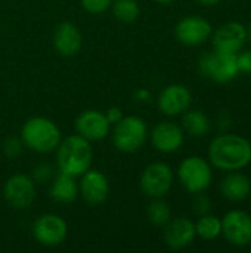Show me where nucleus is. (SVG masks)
Listing matches in <instances>:
<instances>
[{"mask_svg": "<svg viewBox=\"0 0 251 253\" xmlns=\"http://www.w3.org/2000/svg\"><path fill=\"white\" fill-rule=\"evenodd\" d=\"M209 160L220 170H241L251 163V142L237 133L219 135L210 142Z\"/></svg>", "mask_w": 251, "mask_h": 253, "instance_id": "nucleus-1", "label": "nucleus"}, {"mask_svg": "<svg viewBox=\"0 0 251 253\" xmlns=\"http://www.w3.org/2000/svg\"><path fill=\"white\" fill-rule=\"evenodd\" d=\"M56 151L58 170L74 178L81 176L92 166L93 150L87 139L77 135H70L61 139Z\"/></svg>", "mask_w": 251, "mask_h": 253, "instance_id": "nucleus-2", "label": "nucleus"}, {"mask_svg": "<svg viewBox=\"0 0 251 253\" xmlns=\"http://www.w3.org/2000/svg\"><path fill=\"white\" fill-rule=\"evenodd\" d=\"M19 136L28 150L40 154L55 151L62 139L58 125L53 120L41 116L28 119L22 125Z\"/></svg>", "mask_w": 251, "mask_h": 253, "instance_id": "nucleus-3", "label": "nucleus"}, {"mask_svg": "<svg viewBox=\"0 0 251 253\" xmlns=\"http://www.w3.org/2000/svg\"><path fill=\"white\" fill-rule=\"evenodd\" d=\"M148 138L146 122L139 116H126L114 125L112 144L126 154L139 151Z\"/></svg>", "mask_w": 251, "mask_h": 253, "instance_id": "nucleus-4", "label": "nucleus"}, {"mask_svg": "<svg viewBox=\"0 0 251 253\" xmlns=\"http://www.w3.org/2000/svg\"><path fill=\"white\" fill-rule=\"evenodd\" d=\"M198 71L203 77H207L216 83H229L240 74L237 55L220 53L216 50L206 52L198 59Z\"/></svg>", "mask_w": 251, "mask_h": 253, "instance_id": "nucleus-5", "label": "nucleus"}, {"mask_svg": "<svg viewBox=\"0 0 251 253\" xmlns=\"http://www.w3.org/2000/svg\"><path fill=\"white\" fill-rule=\"evenodd\" d=\"M178 178L182 187L188 193L191 194L204 193L212 185V181H213L212 165L200 156L186 157L179 165Z\"/></svg>", "mask_w": 251, "mask_h": 253, "instance_id": "nucleus-6", "label": "nucleus"}, {"mask_svg": "<svg viewBox=\"0 0 251 253\" xmlns=\"http://www.w3.org/2000/svg\"><path fill=\"white\" fill-rule=\"evenodd\" d=\"M173 179V170L167 163L154 162L143 169L139 179V187L146 197L161 199L170 191Z\"/></svg>", "mask_w": 251, "mask_h": 253, "instance_id": "nucleus-7", "label": "nucleus"}, {"mask_svg": "<svg viewBox=\"0 0 251 253\" xmlns=\"http://www.w3.org/2000/svg\"><path fill=\"white\" fill-rule=\"evenodd\" d=\"M31 233L38 245L44 248H56L67 239L68 225L59 215L44 213L33 222Z\"/></svg>", "mask_w": 251, "mask_h": 253, "instance_id": "nucleus-8", "label": "nucleus"}, {"mask_svg": "<svg viewBox=\"0 0 251 253\" xmlns=\"http://www.w3.org/2000/svg\"><path fill=\"white\" fill-rule=\"evenodd\" d=\"M3 197L13 209L24 211L30 208L36 199V182L30 175L16 173L6 179L3 185Z\"/></svg>", "mask_w": 251, "mask_h": 253, "instance_id": "nucleus-9", "label": "nucleus"}, {"mask_svg": "<svg viewBox=\"0 0 251 253\" xmlns=\"http://www.w3.org/2000/svg\"><path fill=\"white\" fill-rule=\"evenodd\" d=\"M222 236L235 248H246L251 243V215L244 211H229L222 219Z\"/></svg>", "mask_w": 251, "mask_h": 253, "instance_id": "nucleus-10", "label": "nucleus"}, {"mask_svg": "<svg viewBox=\"0 0 251 253\" xmlns=\"http://www.w3.org/2000/svg\"><path fill=\"white\" fill-rule=\"evenodd\" d=\"M213 33L212 24L198 15L182 18L175 27V37L185 46H200L209 40Z\"/></svg>", "mask_w": 251, "mask_h": 253, "instance_id": "nucleus-11", "label": "nucleus"}, {"mask_svg": "<svg viewBox=\"0 0 251 253\" xmlns=\"http://www.w3.org/2000/svg\"><path fill=\"white\" fill-rule=\"evenodd\" d=\"M213 50L220 53H238L247 40V28L238 21H229L212 33Z\"/></svg>", "mask_w": 251, "mask_h": 253, "instance_id": "nucleus-12", "label": "nucleus"}, {"mask_svg": "<svg viewBox=\"0 0 251 253\" xmlns=\"http://www.w3.org/2000/svg\"><path fill=\"white\" fill-rule=\"evenodd\" d=\"M109 181L107 175L98 169H89L81 175L78 182V194L90 206H99L109 197Z\"/></svg>", "mask_w": 251, "mask_h": 253, "instance_id": "nucleus-13", "label": "nucleus"}, {"mask_svg": "<svg viewBox=\"0 0 251 253\" xmlns=\"http://www.w3.org/2000/svg\"><path fill=\"white\" fill-rule=\"evenodd\" d=\"M192 102V93L191 90L180 83H173L166 86L157 99L158 108L164 116L176 117L183 114Z\"/></svg>", "mask_w": 251, "mask_h": 253, "instance_id": "nucleus-14", "label": "nucleus"}, {"mask_svg": "<svg viewBox=\"0 0 251 253\" xmlns=\"http://www.w3.org/2000/svg\"><path fill=\"white\" fill-rule=\"evenodd\" d=\"M75 130L89 142H98L108 136L111 123L108 122L105 113L98 110H86L77 117Z\"/></svg>", "mask_w": 251, "mask_h": 253, "instance_id": "nucleus-15", "label": "nucleus"}, {"mask_svg": "<svg viewBox=\"0 0 251 253\" xmlns=\"http://www.w3.org/2000/svg\"><path fill=\"white\" fill-rule=\"evenodd\" d=\"M195 237H197L195 222L186 216L172 218L164 225V231H163L164 243L173 251H180L188 248L189 245L194 243Z\"/></svg>", "mask_w": 251, "mask_h": 253, "instance_id": "nucleus-16", "label": "nucleus"}, {"mask_svg": "<svg viewBox=\"0 0 251 253\" xmlns=\"http://www.w3.org/2000/svg\"><path fill=\"white\" fill-rule=\"evenodd\" d=\"M148 136L152 147L164 154L176 153L185 141L183 129L173 122H160L157 126H154Z\"/></svg>", "mask_w": 251, "mask_h": 253, "instance_id": "nucleus-17", "label": "nucleus"}, {"mask_svg": "<svg viewBox=\"0 0 251 253\" xmlns=\"http://www.w3.org/2000/svg\"><path fill=\"white\" fill-rule=\"evenodd\" d=\"M53 47L62 56H75L83 46V34L72 22H61L53 30Z\"/></svg>", "mask_w": 251, "mask_h": 253, "instance_id": "nucleus-18", "label": "nucleus"}, {"mask_svg": "<svg viewBox=\"0 0 251 253\" xmlns=\"http://www.w3.org/2000/svg\"><path fill=\"white\" fill-rule=\"evenodd\" d=\"M251 182L249 176L237 170L229 172L220 182V193L229 202H243L250 196Z\"/></svg>", "mask_w": 251, "mask_h": 253, "instance_id": "nucleus-19", "label": "nucleus"}, {"mask_svg": "<svg viewBox=\"0 0 251 253\" xmlns=\"http://www.w3.org/2000/svg\"><path fill=\"white\" fill-rule=\"evenodd\" d=\"M49 194L53 202L61 205H70L77 200L78 194V184L74 176L59 172L56 176L52 178V185Z\"/></svg>", "mask_w": 251, "mask_h": 253, "instance_id": "nucleus-20", "label": "nucleus"}, {"mask_svg": "<svg viewBox=\"0 0 251 253\" xmlns=\"http://www.w3.org/2000/svg\"><path fill=\"white\" fill-rule=\"evenodd\" d=\"M182 129L194 138H201L209 133L210 120L206 113L188 108L182 117Z\"/></svg>", "mask_w": 251, "mask_h": 253, "instance_id": "nucleus-21", "label": "nucleus"}, {"mask_svg": "<svg viewBox=\"0 0 251 253\" xmlns=\"http://www.w3.org/2000/svg\"><path fill=\"white\" fill-rule=\"evenodd\" d=\"M195 233L206 242H213L222 234V219L215 215L206 213L195 222Z\"/></svg>", "mask_w": 251, "mask_h": 253, "instance_id": "nucleus-22", "label": "nucleus"}, {"mask_svg": "<svg viewBox=\"0 0 251 253\" xmlns=\"http://www.w3.org/2000/svg\"><path fill=\"white\" fill-rule=\"evenodd\" d=\"M115 19L121 22H135L141 15V6L138 0H112L111 4Z\"/></svg>", "mask_w": 251, "mask_h": 253, "instance_id": "nucleus-23", "label": "nucleus"}, {"mask_svg": "<svg viewBox=\"0 0 251 253\" xmlns=\"http://www.w3.org/2000/svg\"><path fill=\"white\" fill-rule=\"evenodd\" d=\"M146 216L152 225L164 227L172 219V209H170L169 203L163 200V197L161 199H152V202L148 205Z\"/></svg>", "mask_w": 251, "mask_h": 253, "instance_id": "nucleus-24", "label": "nucleus"}, {"mask_svg": "<svg viewBox=\"0 0 251 253\" xmlns=\"http://www.w3.org/2000/svg\"><path fill=\"white\" fill-rule=\"evenodd\" d=\"M24 142L21 139V136H10L4 141L3 144V154L7 157V159H16L22 154L24 151Z\"/></svg>", "mask_w": 251, "mask_h": 253, "instance_id": "nucleus-25", "label": "nucleus"}, {"mask_svg": "<svg viewBox=\"0 0 251 253\" xmlns=\"http://www.w3.org/2000/svg\"><path fill=\"white\" fill-rule=\"evenodd\" d=\"M112 0H81V6L84 10L93 15H99L111 9Z\"/></svg>", "mask_w": 251, "mask_h": 253, "instance_id": "nucleus-26", "label": "nucleus"}, {"mask_svg": "<svg viewBox=\"0 0 251 253\" xmlns=\"http://www.w3.org/2000/svg\"><path fill=\"white\" fill-rule=\"evenodd\" d=\"M31 178L34 179L36 184H46L47 181H50L53 178V169L47 163H40L33 169Z\"/></svg>", "mask_w": 251, "mask_h": 253, "instance_id": "nucleus-27", "label": "nucleus"}, {"mask_svg": "<svg viewBox=\"0 0 251 253\" xmlns=\"http://www.w3.org/2000/svg\"><path fill=\"white\" fill-rule=\"evenodd\" d=\"M210 209H212V202H210V199H209L207 196L198 193V196H197V197L194 199V202H192V211H194V213L198 215V216H203V215H206V213H210Z\"/></svg>", "mask_w": 251, "mask_h": 253, "instance_id": "nucleus-28", "label": "nucleus"}, {"mask_svg": "<svg viewBox=\"0 0 251 253\" xmlns=\"http://www.w3.org/2000/svg\"><path fill=\"white\" fill-rule=\"evenodd\" d=\"M237 62L240 73L251 74V50H240L237 53Z\"/></svg>", "mask_w": 251, "mask_h": 253, "instance_id": "nucleus-29", "label": "nucleus"}, {"mask_svg": "<svg viewBox=\"0 0 251 253\" xmlns=\"http://www.w3.org/2000/svg\"><path fill=\"white\" fill-rule=\"evenodd\" d=\"M105 116H107V119H108V122L111 123V125H115V123H118L124 116H123V110L120 108V107H109L107 111H105Z\"/></svg>", "mask_w": 251, "mask_h": 253, "instance_id": "nucleus-30", "label": "nucleus"}, {"mask_svg": "<svg viewBox=\"0 0 251 253\" xmlns=\"http://www.w3.org/2000/svg\"><path fill=\"white\" fill-rule=\"evenodd\" d=\"M135 99L138 102H149L151 101V92L145 87H141L135 92Z\"/></svg>", "mask_w": 251, "mask_h": 253, "instance_id": "nucleus-31", "label": "nucleus"}, {"mask_svg": "<svg viewBox=\"0 0 251 253\" xmlns=\"http://www.w3.org/2000/svg\"><path fill=\"white\" fill-rule=\"evenodd\" d=\"M197 1L201 3V4H204V6H215V4L220 3L222 0H197Z\"/></svg>", "mask_w": 251, "mask_h": 253, "instance_id": "nucleus-32", "label": "nucleus"}, {"mask_svg": "<svg viewBox=\"0 0 251 253\" xmlns=\"http://www.w3.org/2000/svg\"><path fill=\"white\" fill-rule=\"evenodd\" d=\"M152 1H155V3H158V4H170V3H173L175 0H152Z\"/></svg>", "mask_w": 251, "mask_h": 253, "instance_id": "nucleus-33", "label": "nucleus"}, {"mask_svg": "<svg viewBox=\"0 0 251 253\" xmlns=\"http://www.w3.org/2000/svg\"><path fill=\"white\" fill-rule=\"evenodd\" d=\"M247 37L250 39V42H251V24H250V27L247 28Z\"/></svg>", "mask_w": 251, "mask_h": 253, "instance_id": "nucleus-34", "label": "nucleus"}, {"mask_svg": "<svg viewBox=\"0 0 251 253\" xmlns=\"http://www.w3.org/2000/svg\"><path fill=\"white\" fill-rule=\"evenodd\" d=\"M250 196H251V191H250Z\"/></svg>", "mask_w": 251, "mask_h": 253, "instance_id": "nucleus-35", "label": "nucleus"}]
</instances>
